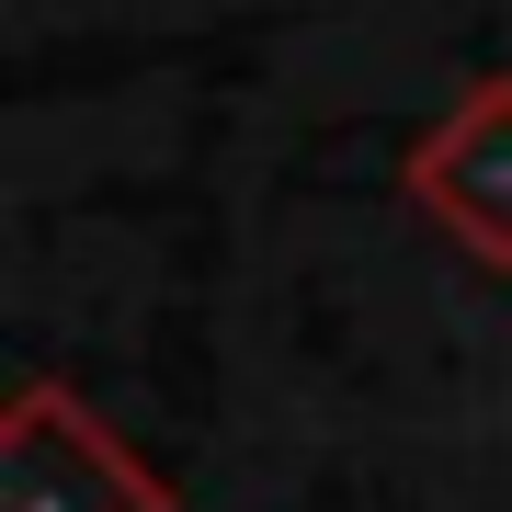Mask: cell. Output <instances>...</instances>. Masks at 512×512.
I'll return each instance as SVG.
<instances>
[{
    "mask_svg": "<svg viewBox=\"0 0 512 512\" xmlns=\"http://www.w3.org/2000/svg\"><path fill=\"white\" fill-rule=\"evenodd\" d=\"M0 512H171V490L69 399V387L35 376L0 410Z\"/></svg>",
    "mask_w": 512,
    "mask_h": 512,
    "instance_id": "1",
    "label": "cell"
},
{
    "mask_svg": "<svg viewBox=\"0 0 512 512\" xmlns=\"http://www.w3.org/2000/svg\"><path fill=\"white\" fill-rule=\"evenodd\" d=\"M410 194H421V217L456 239L467 262L512 274V80H478V92L410 148Z\"/></svg>",
    "mask_w": 512,
    "mask_h": 512,
    "instance_id": "2",
    "label": "cell"
}]
</instances>
